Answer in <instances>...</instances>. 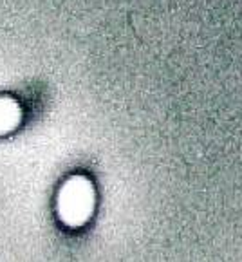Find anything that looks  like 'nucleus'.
I'll return each instance as SVG.
<instances>
[{"label": "nucleus", "mask_w": 242, "mask_h": 262, "mask_svg": "<svg viewBox=\"0 0 242 262\" xmlns=\"http://www.w3.org/2000/svg\"><path fill=\"white\" fill-rule=\"evenodd\" d=\"M58 217L67 226L85 224L94 210V188L85 176H73L62 185L56 199Z\"/></svg>", "instance_id": "obj_1"}, {"label": "nucleus", "mask_w": 242, "mask_h": 262, "mask_svg": "<svg viewBox=\"0 0 242 262\" xmlns=\"http://www.w3.org/2000/svg\"><path fill=\"white\" fill-rule=\"evenodd\" d=\"M22 120V108L16 100L0 96V136L15 130Z\"/></svg>", "instance_id": "obj_2"}]
</instances>
